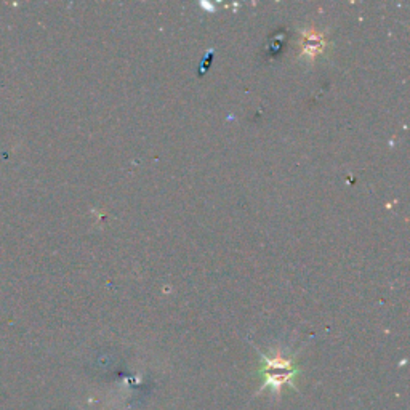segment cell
Segmentation results:
<instances>
[{"label":"cell","mask_w":410,"mask_h":410,"mask_svg":"<svg viewBox=\"0 0 410 410\" xmlns=\"http://www.w3.org/2000/svg\"><path fill=\"white\" fill-rule=\"evenodd\" d=\"M258 353L261 359H263V367L258 370L260 375L265 380L261 391L266 388L279 391L284 385H290L294 390H296L295 377L300 373V368L295 367L292 359L282 358V356H275L272 358V356H266L261 351Z\"/></svg>","instance_id":"6da1fadb"},{"label":"cell","mask_w":410,"mask_h":410,"mask_svg":"<svg viewBox=\"0 0 410 410\" xmlns=\"http://www.w3.org/2000/svg\"><path fill=\"white\" fill-rule=\"evenodd\" d=\"M301 56L308 59H314L325 49V37L324 34H319L316 31H303L301 32Z\"/></svg>","instance_id":"7a4b0ae2"}]
</instances>
